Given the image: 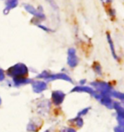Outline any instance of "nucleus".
<instances>
[]
</instances>
